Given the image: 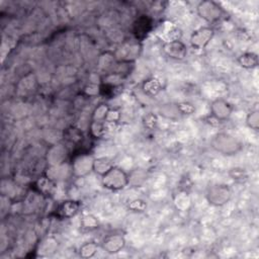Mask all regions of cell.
I'll list each match as a JSON object with an SVG mask.
<instances>
[{"label":"cell","mask_w":259,"mask_h":259,"mask_svg":"<svg viewBox=\"0 0 259 259\" xmlns=\"http://www.w3.org/2000/svg\"><path fill=\"white\" fill-rule=\"evenodd\" d=\"M146 178H147L146 172L143 169H140V168L134 169L129 174V181H130L129 186L139 188L146 182Z\"/></svg>","instance_id":"603a6c76"},{"label":"cell","mask_w":259,"mask_h":259,"mask_svg":"<svg viewBox=\"0 0 259 259\" xmlns=\"http://www.w3.org/2000/svg\"><path fill=\"white\" fill-rule=\"evenodd\" d=\"M162 51L168 58L177 61H184L188 56V47L182 40L164 42Z\"/></svg>","instance_id":"9c48e42d"},{"label":"cell","mask_w":259,"mask_h":259,"mask_svg":"<svg viewBox=\"0 0 259 259\" xmlns=\"http://www.w3.org/2000/svg\"><path fill=\"white\" fill-rule=\"evenodd\" d=\"M80 203L74 200L64 201L57 209V216L61 219H71L80 211Z\"/></svg>","instance_id":"8fae6325"},{"label":"cell","mask_w":259,"mask_h":259,"mask_svg":"<svg viewBox=\"0 0 259 259\" xmlns=\"http://www.w3.org/2000/svg\"><path fill=\"white\" fill-rule=\"evenodd\" d=\"M210 110L211 118L215 119L218 123H223L227 122L231 118L234 112V107L228 101L219 98L211 103Z\"/></svg>","instance_id":"52a82bcc"},{"label":"cell","mask_w":259,"mask_h":259,"mask_svg":"<svg viewBox=\"0 0 259 259\" xmlns=\"http://www.w3.org/2000/svg\"><path fill=\"white\" fill-rule=\"evenodd\" d=\"M197 13L202 20L211 25L222 22L227 18V13L224 8L214 0L201 2L197 7Z\"/></svg>","instance_id":"3957f363"},{"label":"cell","mask_w":259,"mask_h":259,"mask_svg":"<svg viewBox=\"0 0 259 259\" xmlns=\"http://www.w3.org/2000/svg\"><path fill=\"white\" fill-rule=\"evenodd\" d=\"M233 197L231 188L225 184H216L208 188L206 199L211 206L220 208L226 206Z\"/></svg>","instance_id":"277c9868"},{"label":"cell","mask_w":259,"mask_h":259,"mask_svg":"<svg viewBox=\"0 0 259 259\" xmlns=\"http://www.w3.org/2000/svg\"><path fill=\"white\" fill-rule=\"evenodd\" d=\"M176 209L180 212H189L193 206V200L190 193L186 190H181L172 198Z\"/></svg>","instance_id":"4fadbf2b"},{"label":"cell","mask_w":259,"mask_h":259,"mask_svg":"<svg viewBox=\"0 0 259 259\" xmlns=\"http://www.w3.org/2000/svg\"><path fill=\"white\" fill-rule=\"evenodd\" d=\"M129 209L133 212H139V213H142V212H145L146 209H147V204L145 201L143 200H140V199H136V200H133L130 204H129Z\"/></svg>","instance_id":"4dcf8cb0"},{"label":"cell","mask_w":259,"mask_h":259,"mask_svg":"<svg viewBox=\"0 0 259 259\" xmlns=\"http://www.w3.org/2000/svg\"><path fill=\"white\" fill-rule=\"evenodd\" d=\"M126 243V238L122 233H112L104 238L102 248L108 254L114 255L121 252L125 248Z\"/></svg>","instance_id":"30bf717a"},{"label":"cell","mask_w":259,"mask_h":259,"mask_svg":"<svg viewBox=\"0 0 259 259\" xmlns=\"http://www.w3.org/2000/svg\"><path fill=\"white\" fill-rule=\"evenodd\" d=\"M111 110V107L104 103L99 105L93 112V116H92V121H97V122H105L106 118L108 116L109 111Z\"/></svg>","instance_id":"cb8c5ba5"},{"label":"cell","mask_w":259,"mask_h":259,"mask_svg":"<svg viewBox=\"0 0 259 259\" xmlns=\"http://www.w3.org/2000/svg\"><path fill=\"white\" fill-rule=\"evenodd\" d=\"M246 125L249 129L258 132L259 131V112L252 110L246 117Z\"/></svg>","instance_id":"484cf974"},{"label":"cell","mask_w":259,"mask_h":259,"mask_svg":"<svg viewBox=\"0 0 259 259\" xmlns=\"http://www.w3.org/2000/svg\"><path fill=\"white\" fill-rule=\"evenodd\" d=\"M54 185L55 182H53L47 176H45L38 180V182L36 183V188L42 195L51 196L54 192Z\"/></svg>","instance_id":"ffe728a7"},{"label":"cell","mask_w":259,"mask_h":259,"mask_svg":"<svg viewBox=\"0 0 259 259\" xmlns=\"http://www.w3.org/2000/svg\"><path fill=\"white\" fill-rule=\"evenodd\" d=\"M228 175L232 181L237 184H245L249 180V174L242 167H233L229 170Z\"/></svg>","instance_id":"44dd1931"},{"label":"cell","mask_w":259,"mask_h":259,"mask_svg":"<svg viewBox=\"0 0 259 259\" xmlns=\"http://www.w3.org/2000/svg\"><path fill=\"white\" fill-rule=\"evenodd\" d=\"M117 62H118V60L115 55V52L114 51H106V52L102 53L98 59V68L101 72H103L104 74H107V73H110L114 69Z\"/></svg>","instance_id":"9a60e30c"},{"label":"cell","mask_w":259,"mask_h":259,"mask_svg":"<svg viewBox=\"0 0 259 259\" xmlns=\"http://www.w3.org/2000/svg\"><path fill=\"white\" fill-rule=\"evenodd\" d=\"M95 158L90 153L76 154L70 164L72 176L76 179H82L92 174Z\"/></svg>","instance_id":"5b68a950"},{"label":"cell","mask_w":259,"mask_h":259,"mask_svg":"<svg viewBox=\"0 0 259 259\" xmlns=\"http://www.w3.org/2000/svg\"><path fill=\"white\" fill-rule=\"evenodd\" d=\"M215 37V30L212 27H201L193 32L190 44L195 51L205 50Z\"/></svg>","instance_id":"8992f818"},{"label":"cell","mask_w":259,"mask_h":259,"mask_svg":"<svg viewBox=\"0 0 259 259\" xmlns=\"http://www.w3.org/2000/svg\"><path fill=\"white\" fill-rule=\"evenodd\" d=\"M67 156L66 148L62 145H54L47 152V161L50 166L62 165L65 163Z\"/></svg>","instance_id":"7c38bea8"},{"label":"cell","mask_w":259,"mask_h":259,"mask_svg":"<svg viewBox=\"0 0 259 259\" xmlns=\"http://www.w3.org/2000/svg\"><path fill=\"white\" fill-rule=\"evenodd\" d=\"M142 51V46L139 41L125 43L115 51L118 61L122 62H135L139 58Z\"/></svg>","instance_id":"ba28073f"},{"label":"cell","mask_w":259,"mask_h":259,"mask_svg":"<svg viewBox=\"0 0 259 259\" xmlns=\"http://www.w3.org/2000/svg\"><path fill=\"white\" fill-rule=\"evenodd\" d=\"M102 186L112 192H120L125 190L130 185L129 174L118 167L114 166L105 176L102 177Z\"/></svg>","instance_id":"7a4b0ae2"},{"label":"cell","mask_w":259,"mask_h":259,"mask_svg":"<svg viewBox=\"0 0 259 259\" xmlns=\"http://www.w3.org/2000/svg\"><path fill=\"white\" fill-rule=\"evenodd\" d=\"M90 134L95 139H103L107 134V123L92 121L90 125Z\"/></svg>","instance_id":"7402d4cb"},{"label":"cell","mask_w":259,"mask_h":259,"mask_svg":"<svg viewBox=\"0 0 259 259\" xmlns=\"http://www.w3.org/2000/svg\"><path fill=\"white\" fill-rule=\"evenodd\" d=\"M115 166L114 161L110 157H96L94 161L93 172L100 176L101 178L105 176Z\"/></svg>","instance_id":"e0dca14e"},{"label":"cell","mask_w":259,"mask_h":259,"mask_svg":"<svg viewBox=\"0 0 259 259\" xmlns=\"http://www.w3.org/2000/svg\"><path fill=\"white\" fill-rule=\"evenodd\" d=\"M99 244L95 241H90L86 242L84 244H82L79 248V256L81 258H93L94 256H96V254L98 253L99 250Z\"/></svg>","instance_id":"d6986e66"},{"label":"cell","mask_w":259,"mask_h":259,"mask_svg":"<svg viewBox=\"0 0 259 259\" xmlns=\"http://www.w3.org/2000/svg\"><path fill=\"white\" fill-rule=\"evenodd\" d=\"M83 94L86 97H90V98L101 96V84L89 83L88 85L84 86Z\"/></svg>","instance_id":"4316f807"},{"label":"cell","mask_w":259,"mask_h":259,"mask_svg":"<svg viewBox=\"0 0 259 259\" xmlns=\"http://www.w3.org/2000/svg\"><path fill=\"white\" fill-rule=\"evenodd\" d=\"M211 145L216 152L223 156L237 155L243 149V143L237 137L226 132L217 133L213 137Z\"/></svg>","instance_id":"6da1fadb"},{"label":"cell","mask_w":259,"mask_h":259,"mask_svg":"<svg viewBox=\"0 0 259 259\" xmlns=\"http://www.w3.org/2000/svg\"><path fill=\"white\" fill-rule=\"evenodd\" d=\"M178 111L181 115L184 116H193L196 113V107L189 102H183L177 105Z\"/></svg>","instance_id":"83f0119b"},{"label":"cell","mask_w":259,"mask_h":259,"mask_svg":"<svg viewBox=\"0 0 259 259\" xmlns=\"http://www.w3.org/2000/svg\"><path fill=\"white\" fill-rule=\"evenodd\" d=\"M121 119H122V111L118 108H114V109L111 108L105 122L107 124H117L121 121Z\"/></svg>","instance_id":"f1b7e54d"},{"label":"cell","mask_w":259,"mask_h":259,"mask_svg":"<svg viewBox=\"0 0 259 259\" xmlns=\"http://www.w3.org/2000/svg\"><path fill=\"white\" fill-rule=\"evenodd\" d=\"M152 29V20L146 16L140 17L134 23V35L137 41L141 42L151 31Z\"/></svg>","instance_id":"5bb4252c"},{"label":"cell","mask_w":259,"mask_h":259,"mask_svg":"<svg viewBox=\"0 0 259 259\" xmlns=\"http://www.w3.org/2000/svg\"><path fill=\"white\" fill-rule=\"evenodd\" d=\"M80 226L82 229H85V230H95L99 228L100 221L97 219L96 216L89 214L82 217L80 221Z\"/></svg>","instance_id":"d4e9b609"},{"label":"cell","mask_w":259,"mask_h":259,"mask_svg":"<svg viewBox=\"0 0 259 259\" xmlns=\"http://www.w3.org/2000/svg\"><path fill=\"white\" fill-rule=\"evenodd\" d=\"M162 90H163V86L161 81L154 77L145 80L142 84L143 93L150 98L157 97L162 92Z\"/></svg>","instance_id":"2e32d148"},{"label":"cell","mask_w":259,"mask_h":259,"mask_svg":"<svg viewBox=\"0 0 259 259\" xmlns=\"http://www.w3.org/2000/svg\"><path fill=\"white\" fill-rule=\"evenodd\" d=\"M237 62L242 68L251 70L258 67V64H259L258 55L254 52H245L237 58Z\"/></svg>","instance_id":"ac0fdd59"},{"label":"cell","mask_w":259,"mask_h":259,"mask_svg":"<svg viewBox=\"0 0 259 259\" xmlns=\"http://www.w3.org/2000/svg\"><path fill=\"white\" fill-rule=\"evenodd\" d=\"M143 124L144 127L148 130H154L156 129L157 125H158V117L155 114H147L144 118H143Z\"/></svg>","instance_id":"f546056e"}]
</instances>
